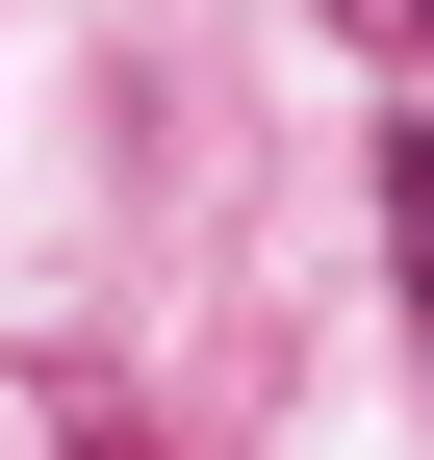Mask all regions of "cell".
Returning <instances> with one entry per match:
<instances>
[{
    "label": "cell",
    "mask_w": 434,
    "mask_h": 460,
    "mask_svg": "<svg viewBox=\"0 0 434 460\" xmlns=\"http://www.w3.org/2000/svg\"><path fill=\"white\" fill-rule=\"evenodd\" d=\"M384 281H409V358H434V128H384Z\"/></svg>",
    "instance_id": "1"
},
{
    "label": "cell",
    "mask_w": 434,
    "mask_h": 460,
    "mask_svg": "<svg viewBox=\"0 0 434 460\" xmlns=\"http://www.w3.org/2000/svg\"><path fill=\"white\" fill-rule=\"evenodd\" d=\"M51 460H179V435H153V410H51Z\"/></svg>",
    "instance_id": "2"
},
{
    "label": "cell",
    "mask_w": 434,
    "mask_h": 460,
    "mask_svg": "<svg viewBox=\"0 0 434 460\" xmlns=\"http://www.w3.org/2000/svg\"><path fill=\"white\" fill-rule=\"evenodd\" d=\"M333 26H358V51H434V0H333Z\"/></svg>",
    "instance_id": "3"
}]
</instances>
